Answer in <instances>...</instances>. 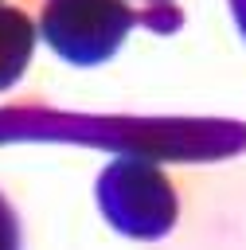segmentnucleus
I'll return each mask as SVG.
<instances>
[{"label":"nucleus","mask_w":246,"mask_h":250,"mask_svg":"<svg viewBox=\"0 0 246 250\" xmlns=\"http://www.w3.org/2000/svg\"><path fill=\"white\" fill-rule=\"evenodd\" d=\"M98 207L129 238H160L176 227V188L144 156H117L98 176Z\"/></svg>","instance_id":"nucleus-1"},{"label":"nucleus","mask_w":246,"mask_h":250,"mask_svg":"<svg viewBox=\"0 0 246 250\" xmlns=\"http://www.w3.org/2000/svg\"><path fill=\"white\" fill-rule=\"evenodd\" d=\"M137 12L129 0H43L35 31L70 66H98L117 55L133 31Z\"/></svg>","instance_id":"nucleus-2"},{"label":"nucleus","mask_w":246,"mask_h":250,"mask_svg":"<svg viewBox=\"0 0 246 250\" xmlns=\"http://www.w3.org/2000/svg\"><path fill=\"white\" fill-rule=\"evenodd\" d=\"M35 35L39 31L27 12L0 4V90H12L23 78L35 51Z\"/></svg>","instance_id":"nucleus-3"},{"label":"nucleus","mask_w":246,"mask_h":250,"mask_svg":"<svg viewBox=\"0 0 246 250\" xmlns=\"http://www.w3.org/2000/svg\"><path fill=\"white\" fill-rule=\"evenodd\" d=\"M0 250H20V219L4 195H0Z\"/></svg>","instance_id":"nucleus-4"},{"label":"nucleus","mask_w":246,"mask_h":250,"mask_svg":"<svg viewBox=\"0 0 246 250\" xmlns=\"http://www.w3.org/2000/svg\"><path fill=\"white\" fill-rule=\"evenodd\" d=\"M230 16H234V23H238V31L246 39V0H230Z\"/></svg>","instance_id":"nucleus-5"},{"label":"nucleus","mask_w":246,"mask_h":250,"mask_svg":"<svg viewBox=\"0 0 246 250\" xmlns=\"http://www.w3.org/2000/svg\"><path fill=\"white\" fill-rule=\"evenodd\" d=\"M137 4H152L156 8V4H172V0H137Z\"/></svg>","instance_id":"nucleus-6"}]
</instances>
